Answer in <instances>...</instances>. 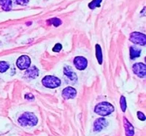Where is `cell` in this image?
Returning <instances> with one entry per match:
<instances>
[{
	"instance_id": "1",
	"label": "cell",
	"mask_w": 146,
	"mask_h": 136,
	"mask_svg": "<svg viewBox=\"0 0 146 136\" xmlns=\"http://www.w3.org/2000/svg\"><path fill=\"white\" fill-rule=\"evenodd\" d=\"M18 122L21 126H35L38 122V119L31 112H25L18 118Z\"/></svg>"
},
{
	"instance_id": "2",
	"label": "cell",
	"mask_w": 146,
	"mask_h": 136,
	"mask_svg": "<svg viewBox=\"0 0 146 136\" xmlns=\"http://www.w3.org/2000/svg\"><path fill=\"white\" fill-rule=\"evenodd\" d=\"M114 106L108 102H102L95 106L94 112L102 116H106L114 111Z\"/></svg>"
},
{
	"instance_id": "3",
	"label": "cell",
	"mask_w": 146,
	"mask_h": 136,
	"mask_svg": "<svg viewBox=\"0 0 146 136\" xmlns=\"http://www.w3.org/2000/svg\"><path fill=\"white\" fill-rule=\"evenodd\" d=\"M42 83L45 87L54 89L61 85V80L56 76L48 75L42 79Z\"/></svg>"
},
{
	"instance_id": "4",
	"label": "cell",
	"mask_w": 146,
	"mask_h": 136,
	"mask_svg": "<svg viewBox=\"0 0 146 136\" xmlns=\"http://www.w3.org/2000/svg\"><path fill=\"white\" fill-rule=\"evenodd\" d=\"M129 40L132 43L135 45L145 46L146 44V37L145 34L140 32H135L130 34Z\"/></svg>"
},
{
	"instance_id": "5",
	"label": "cell",
	"mask_w": 146,
	"mask_h": 136,
	"mask_svg": "<svg viewBox=\"0 0 146 136\" xmlns=\"http://www.w3.org/2000/svg\"><path fill=\"white\" fill-rule=\"evenodd\" d=\"M133 72L140 78H145L146 76V66L145 63H137L133 65Z\"/></svg>"
},
{
	"instance_id": "6",
	"label": "cell",
	"mask_w": 146,
	"mask_h": 136,
	"mask_svg": "<svg viewBox=\"0 0 146 136\" xmlns=\"http://www.w3.org/2000/svg\"><path fill=\"white\" fill-rule=\"evenodd\" d=\"M18 68L21 70H25L28 68L31 65V59L28 55H22L18 58L16 62Z\"/></svg>"
},
{
	"instance_id": "7",
	"label": "cell",
	"mask_w": 146,
	"mask_h": 136,
	"mask_svg": "<svg viewBox=\"0 0 146 136\" xmlns=\"http://www.w3.org/2000/svg\"><path fill=\"white\" fill-rule=\"evenodd\" d=\"M73 62H74L75 68L77 69L80 70V71L85 70L88 66V60H87L86 58L83 56L75 57Z\"/></svg>"
},
{
	"instance_id": "8",
	"label": "cell",
	"mask_w": 146,
	"mask_h": 136,
	"mask_svg": "<svg viewBox=\"0 0 146 136\" xmlns=\"http://www.w3.org/2000/svg\"><path fill=\"white\" fill-rule=\"evenodd\" d=\"M77 91L72 87H67L62 91V96L65 100L73 99L76 97Z\"/></svg>"
},
{
	"instance_id": "9",
	"label": "cell",
	"mask_w": 146,
	"mask_h": 136,
	"mask_svg": "<svg viewBox=\"0 0 146 136\" xmlns=\"http://www.w3.org/2000/svg\"><path fill=\"white\" fill-rule=\"evenodd\" d=\"M108 125V122L105 118H99L94 124V130L95 132H100L104 128L106 127Z\"/></svg>"
},
{
	"instance_id": "10",
	"label": "cell",
	"mask_w": 146,
	"mask_h": 136,
	"mask_svg": "<svg viewBox=\"0 0 146 136\" xmlns=\"http://www.w3.org/2000/svg\"><path fill=\"white\" fill-rule=\"evenodd\" d=\"M64 73L65 76L72 82H75L78 80V76H77L76 74L72 70V68L70 66H67L64 68Z\"/></svg>"
},
{
	"instance_id": "11",
	"label": "cell",
	"mask_w": 146,
	"mask_h": 136,
	"mask_svg": "<svg viewBox=\"0 0 146 136\" xmlns=\"http://www.w3.org/2000/svg\"><path fill=\"white\" fill-rule=\"evenodd\" d=\"M123 126L125 129V134L126 136H134L135 135V129L126 117H123Z\"/></svg>"
},
{
	"instance_id": "12",
	"label": "cell",
	"mask_w": 146,
	"mask_h": 136,
	"mask_svg": "<svg viewBox=\"0 0 146 136\" xmlns=\"http://www.w3.org/2000/svg\"><path fill=\"white\" fill-rule=\"evenodd\" d=\"M25 76L29 79H35L39 76V70L36 66L29 67L27 68L25 72Z\"/></svg>"
},
{
	"instance_id": "13",
	"label": "cell",
	"mask_w": 146,
	"mask_h": 136,
	"mask_svg": "<svg viewBox=\"0 0 146 136\" xmlns=\"http://www.w3.org/2000/svg\"><path fill=\"white\" fill-rule=\"evenodd\" d=\"M140 53H141V50L137 47L133 46L130 47V58L132 60L139 57Z\"/></svg>"
},
{
	"instance_id": "14",
	"label": "cell",
	"mask_w": 146,
	"mask_h": 136,
	"mask_svg": "<svg viewBox=\"0 0 146 136\" xmlns=\"http://www.w3.org/2000/svg\"><path fill=\"white\" fill-rule=\"evenodd\" d=\"M95 48H96V59H97V60H98V63L101 65L103 62V55H102V51L101 47H100V45L96 44V46H95Z\"/></svg>"
},
{
	"instance_id": "15",
	"label": "cell",
	"mask_w": 146,
	"mask_h": 136,
	"mask_svg": "<svg viewBox=\"0 0 146 136\" xmlns=\"http://www.w3.org/2000/svg\"><path fill=\"white\" fill-rule=\"evenodd\" d=\"M0 5L5 11H10L12 9L11 0H0Z\"/></svg>"
},
{
	"instance_id": "16",
	"label": "cell",
	"mask_w": 146,
	"mask_h": 136,
	"mask_svg": "<svg viewBox=\"0 0 146 136\" xmlns=\"http://www.w3.org/2000/svg\"><path fill=\"white\" fill-rule=\"evenodd\" d=\"M102 0H93L92 2L88 4V7L91 10H94L96 7H100Z\"/></svg>"
},
{
	"instance_id": "17",
	"label": "cell",
	"mask_w": 146,
	"mask_h": 136,
	"mask_svg": "<svg viewBox=\"0 0 146 136\" xmlns=\"http://www.w3.org/2000/svg\"><path fill=\"white\" fill-rule=\"evenodd\" d=\"M10 65L6 61H0V73H5L9 69Z\"/></svg>"
},
{
	"instance_id": "18",
	"label": "cell",
	"mask_w": 146,
	"mask_h": 136,
	"mask_svg": "<svg viewBox=\"0 0 146 136\" xmlns=\"http://www.w3.org/2000/svg\"><path fill=\"white\" fill-rule=\"evenodd\" d=\"M48 23H49L50 25H53L55 27L59 26L62 23V21L60 20L59 18H54L50 19V20H48Z\"/></svg>"
},
{
	"instance_id": "19",
	"label": "cell",
	"mask_w": 146,
	"mask_h": 136,
	"mask_svg": "<svg viewBox=\"0 0 146 136\" xmlns=\"http://www.w3.org/2000/svg\"><path fill=\"white\" fill-rule=\"evenodd\" d=\"M120 105H121V110L123 112H125L126 110V98L124 96L121 97V99H120Z\"/></svg>"
},
{
	"instance_id": "20",
	"label": "cell",
	"mask_w": 146,
	"mask_h": 136,
	"mask_svg": "<svg viewBox=\"0 0 146 136\" xmlns=\"http://www.w3.org/2000/svg\"><path fill=\"white\" fill-rule=\"evenodd\" d=\"M62 45L59 43H57L56 44V45H55L54 47H53V51L58 53V52H60L61 50H62Z\"/></svg>"
},
{
	"instance_id": "21",
	"label": "cell",
	"mask_w": 146,
	"mask_h": 136,
	"mask_svg": "<svg viewBox=\"0 0 146 136\" xmlns=\"http://www.w3.org/2000/svg\"><path fill=\"white\" fill-rule=\"evenodd\" d=\"M137 117L139 120H141V121H145V115L143 112H141V111H137Z\"/></svg>"
},
{
	"instance_id": "22",
	"label": "cell",
	"mask_w": 146,
	"mask_h": 136,
	"mask_svg": "<svg viewBox=\"0 0 146 136\" xmlns=\"http://www.w3.org/2000/svg\"><path fill=\"white\" fill-rule=\"evenodd\" d=\"M29 2V0H15L17 5H27Z\"/></svg>"
},
{
	"instance_id": "23",
	"label": "cell",
	"mask_w": 146,
	"mask_h": 136,
	"mask_svg": "<svg viewBox=\"0 0 146 136\" xmlns=\"http://www.w3.org/2000/svg\"><path fill=\"white\" fill-rule=\"evenodd\" d=\"M25 98L27 100H29V101H33L34 99H35V97H34V95L32 94H27L25 95Z\"/></svg>"
}]
</instances>
